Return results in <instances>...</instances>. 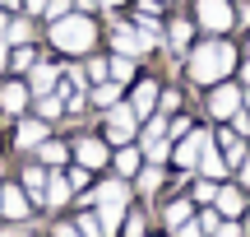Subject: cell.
<instances>
[{
	"mask_svg": "<svg viewBox=\"0 0 250 237\" xmlns=\"http://www.w3.org/2000/svg\"><path fill=\"white\" fill-rule=\"evenodd\" d=\"M0 5H9V0H0Z\"/></svg>",
	"mask_w": 250,
	"mask_h": 237,
	"instance_id": "obj_44",
	"label": "cell"
},
{
	"mask_svg": "<svg viewBox=\"0 0 250 237\" xmlns=\"http://www.w3.org/2000/svg\"><path fill=\"white\" fill-rule=\"evenodd\" d=\"M246 210V200H241V191H218V214H241Z\"/></svg>",
	"mask_w": 250,
	"mask_h": 237,
	"instance_id": "obj_15",
	"label": "cell"
},
{
	"mask_svg": "<svg viewBox=\"0 0 250 237\" xmlns=\"http://www.w3.org/2000/svg\"><path fill=\"white\" fill-rule=\"evenodd\" d=\"M139 42H144V51H148V47H158V24H153L148 14L139 19Z\"/></svg>",
	"mask_w": 250,
	"mask_h": 237,
	"instance_id": "obj_23",
	"label": "cell"
},
{
	"mask_svg": "<svg viewBox=\"0 0 250 237\" xmlns=\"http://www.w3.org/2000/svg\"><path fill=\"white\" fill-rule=\"evenodd\" d=\"M23 5H28V9H46V0H23Z\"/></svg>",
	"mask_w": 250,
	"mask_h": 237,
	"instance_id": "obj_39",
	"label": "cell"
},
{
	"mask_svg": "<svg viewBox=\"0 0 250 237\" xmlns=\"http://www.w3.org/2000/svg\"><path fill=\"white\" fill-rule=\"evenodd\" d=\"M5 28H9V19H5V14H0V37H5Z\"/></svg>",
	"mask_w": 250,
	"mask_h": 237,
	"instance_id": "obj_40",
	"label": "cell"
},
{
	"mask_svg": "<svg viewBox=\"0 0 250 237\" xmlns=\"http://www.w3.org/2000/svg\"><path fill=\"white\" fill-rule=\"evenodd\" d=\"M208 107H213V117H232V112L241 107V93H236V89H218Z\"/></svg>",
	"mask_w": 250,
	"mask_h": 237,
	"instance_id": "obj_10",
	"label": "cell"
},
{
	"mask_svg": "<svg viewBox=\"0 0 250 237\" xmlns=\"http://www.w3.org/2000/svg\"><path fill=\"white\" fill-rule=\"evenodd\" d=\"M93 37H98V28H93L83 14H61L51 24V42L61 47V51H88Z\"/></svg>",
	"mask_w": 250,
	"mask_h": 237,
	"instance_id": "obj_2",
	"label": "cell"
},
{
	"mask_svg": "<svg viewBox=\"0 0 250 237\" xmlns=\"http://www.w3.org/2000/svg\"><path fill=\"white\" fill-rule=\"evenodd\" d=\"M5 237H28V233H5Z\"/></svg>",
	"mask_w": 250,
	"mask_h": 237,
	"instance_id": "obj_42",
	"label": "cell"
},
{
	"mask_svg": "<svg viewBox=\"0 0 250 237\" xmlns=\"http://www.w3.org/2000/svg\"><path fill=\"white\" fill-rule=\"evenodd\" d=\"M195 200H199V205L218 200V186H213V182H199V186H195Z\"/></svg>",
	"mask_w": 250,
	"mask_h": 237,
	"instance_id": "obj_32",
	"label": "cell"
},
{
	"mask_svg": "<svg viewBox=\"0 0 250 237\" xmlns=\"http://www.w3.org/2000/svg\"><path fill=\"white\" fill-rule=\"evenodd\" d=\"M23 102H28V89H23V84H9V89L0 93V107H5V112H19Z\"/></svg>",
	"mask_w": 250,
	"mask_h": 237,
	"instance_id": "obj_14",
	"label": "cell"
},
{
	"mask_svg": "<svg viewBox=\"0 0 250 237\" xmlns=\"http://www.w3.org/2000/svg\"><path fill=\"white\" fill-rule=\"evenodd\" d=\"M79 233H83V237H107V233H102V223L93 219V214H83V219H79Z\"/></svg>",
	"mask_w": 250,
	"mask_h": 237,
	"instance_id": "obj_29",
	"label": "cell"
},
{
	"mask_svg": "<svg viewBox=\"0 0 250 237\" xmlns=\"http://www.w3.org/2000/svg\"><path fill=\"white\" fill-rule=\"evenodd\" d=\"M37 112H42V117H56V112H61V98H56V93H37Z\"/></svg>",
	"mask_w": 250,
	"mask_h": 237,
	"instance_id": "obj_26",
	"label": "cell"
},
{
	"mask_svg": "<svg viewBox=\"0 0 250 237\" xmlns=\"http://www.w3.org/2000/svg\"><path fill=\"white\" fill-rule=\"evenodd\" d=\"M5 37H9V42H19V47H23V42H28V24H14V19H9Z\"/></svg>",
	"mask_w": 250,
	"mask_h": 237,
	"instance_id": "obj_30",
	"label": "cell"
},
{
	"mask_svg": "<svg viewBox=\"0 0 250 237\" xmlns=\"http://www.w3.org/2000/svg\"><path fill=\"white\" fill-rule=\"evenodd\" d=\"M190 210H195V205H186V200H176V205H167V223H171V228H181V223L190 219Z\"/></svg>",
	"mask_w": 250,
	"mask_h": 237,
	"instance_id": "obj_24",
	"label": "cell"
},
{
	"mask_svg": "<svg viewBox=\"0 0 250 237\" xmlns=\"http://www.w3.org/2000/svg\"><path fill=\"white\" fill-rule=\"evenodd\" d=\"M14 65H19V70H33V65H37V51H33V47H19V51H14Z\"/></svg>",
	"mask_w": 250,
	"mask_h": 237,
	"instance_id": "obj_28",
	"label": "cell"
},
{
	"mask_svg": "<svg viewBox=\"0 0 250 237\" xmlns=\"http://www.w3.org/2000/svg\"><path fill=\"white\" fill-rule=\"evenodd\" d=\"M42 135H46V126H42V121H23V126H19V144H23V149L42 144Z\"/></svg>",
	"mask_w": 250,
	"mask_h": 237,
	"instance_id": "obj_13",
	"label": "cell"
},
{
	"mask_svg": "<svg viewBox=\"0 0 250 237\" xmlns=\"http://www.w3.org/2000/svg\"><path fill=\"white\" fill-rule=\"evenodd\" d=\"M23 191L46 195V172H42V167H28V172H23Z\"/></svg>",
	"mask_w": 250,
	"mask_h": 237,
	"instance_id": "obj_20",
	"label": "cell"
},
{
	"mask_svg": "<svg viewBox=\"0 0 250 237\" xmlns=\"http://www.w3.org/2000/svg\"><path fill=\"white\" fill-rule=\"evenodd\" d=\"M195 14H199V24H204L208 33H223V28H232V19H236L227 0H199Z\"/></svg>",
	"mask_w": 250,
	"mask_h": 237,
	"instance_id": "obj_3",
	"label": "cell"
},
{
	"mask_svg": "<svg viewBox=\"0 0 250 237\" xmlns=\"http://www.w3.org/2000/svg\"><path fill=\"white\" fill-rule=\"evenodd\" d=\"M121 214H125V205H102V214H98L102 233H116L121 228Z\"/></svg>",
	"mask_w": 250,
	"mask_h": 237,
	"instance_id": "obj_18",
	"label": "cell"
},
{
	"mask_svg": "<svg viewBox=\"0 0 250 237\" xmlns=\"http://www.w3.org/2000/svg\"><path fill=\"white\" fill-rule=\"evenodd\" d=\"M98 205H125V186H121V182H107V186L98 191Z\"/></svg>",
	"mask_w": 250,
	"mask_h": 237,
	"instance_id": "obj_21",
	"label": "cell"
},
{
	"mask_svg": "<svg viewBox=\"0 0 250 237\" xmlns=\"http://www.w3.org/2000/svg\"><path fill=\"white\" fill-rule=\"evenodd\" d=\"M204 144H208V135H204V130L186 135V144L176 149V163H181V167H195V163H199V154H204Z\"/></svg>",
	"mask_w": 250,
	"mask_h": 237,
	"instance_id": "obj_6",
	"label": "cell"
},
{
	"mask_svg": "<svg viewBox=\"0 0 250 237\" xmlns=\"http://www.w3.org/2000/svg\"><path fill=\"white\" fill-rule=\"evenodd\" d=\"M42 158H46V163H61V158H65V144H42Z\"/></svg>",
	"mask_w": 250,
	"mask_h": 237,
	"instance_id": "obj_33",
	"label": "cell"
},
{
	"mask_svg": "<svg viewBox=\"0 0 250 237\" xmlns=\"http://www.w3.org/2000/svg\"><path fill=\"white\" fill-rule=\"evenodd\" d=\"M102 5H121V0H102Z\"/></svg>",
	"mask_w": 250,
	"mask_h": 237,
	"instance_id": "obj_43",
	"label": "cell"
},
{
	"mask_svg": "<svg viewBox=\"0 0 250 237\" xmlns=\"http://www.w3.org/2000/svg\"><path fill=\"white\" fill-rule=\"evenodd\" d=\"M176 237H204V228H199V223H190V219H186V223H181V228H176Z\"/></svg>",
	"mask_w": 250,
	"mask_h": 237,
	"instance_id": "obj_34",
	"label": "cell"
},
{
	"mask_svg": "<svg viewBox=\"0 0 250 237\" xmlns=\"http://www.w3.org/2000/svg\"><path fill=\"white\" fill-rule=\"evenodd\" d=\"M111 37H116V47H121L125 56L144 51V42H139V33H134V28H116V33H111Z\"/></svg>",
	"mask_w": 250,
	"mask_h": 237,
	"instance_id": "obj_16",
	"label": "cell"
},
{
	"mask_svg": "<svg viewBox=\"0 0 250 237\" xmlns=\"http://www.w3.org/2000/svg\"><path fill=\"white\" fill-rule=\"evenodd\" d=\"M144 154L153 158V163H162L167 158V126H162V117L148 126V135H144Z\"/></svg>",
	"mask_w": 250,
	"mask_h": 237,
	"instance_id": "obj_5",
	"label": "cell"
},
{
	"mask_svg": "<svg viewBox=\"0 0 250 237\" xmlns=\"http://www.w3.org/2000/svg\"><path fill=\"white\" fill-rule=\"evenodd\" d=\"M130 135H134V112L111 102V112H107V140H116V144H130Z\"/></svg>",
	"mask_w": 250,
	"mask_h": 237,
	"instance_id": "obj_4",
	"label": "cell"
},
{
	"mask_svg": "<svg viewBox=\"0 0 250 237\" xmlns=\"http://www.w3.org/2000/svg\"><path fill=\"white\" fill-rule=\"evenodd\" d=\"M190 42V24L181 19V24H171V47H186Z\"/></svg>",
	"mask_w": 250,
	"mask_h": 237,
	"instance_id": "obj_31",
	"label": "cell"
},
{
	"mask_svg": "<svg viewBox=\"0 0 250 237\" xmlns=\"http://www.w3.org/2000/svg\"><path fill=\"white\" fill-rule=\"evenodd\" d=\"M218 140H223V149H227V163H241V158H246V144L236 140V130H223Z\"/></svg>",
	"mask_w": 250,
	"mask_h": 237,
	"instance_id": "obj_17",
	"label": "cell"
},
{
	"mask_svg": "<svg viewBox=\"0 0 250 237\" xmlns=\"http://www.w3.org/2000/svg\"><path fill=\"white\" fill-rule=\"evenodd\" d=\"M116 98H121V93H116V84H98V93H93V102H98V107H111Z\"/></svg>",
	"mask_w": 250,
	"mask_h": 237,
	"instance_id": "obj_25",
	"label": "cell"
},
{
	"mask_svg": "<svg viewBox=\"0 0 250 237\" xmlns=\"http://www.w3.org/2000/svg\"><path fill=\"white\" fill-rule=\"evenodd\" d=\"M0 214H9V219H28V195L23 191H14V186H9V191H0Z\"/></svg>",
	"mask_w": 250,
	"mask_h": 237,
	"instance_id": "obj_7",
	"label": "cell"
},
{
	"mask_svg": "<svg viewBox=\"0 0 250 237\" xmlns=\"http://www.w3.org/2000/svg\"><path fill=\"white\" fill-rule=\"evenodd\" d=\"M158 177H162V172H158V167H148V172H144V177H139V186H144V191H153V186H158Z\"/></svg>",
	"mask_w": 250,
	"mask_h": 237,
	"instance_id": "obj_36",
	"label": "cell"
},
{
	"mask_svg": "<svg viewBox=\"0 0 250 237\" xmlns=\"http://www.w3.org/2000/svg\"><path fill=\"white\" fill-rule=\"evenodd\" d=\"M134 74V61L130 56H116V61H111V79H130Z\"/></svg>",
	"mask_w": 250,
	"mask_h": 237,
	"instance_id": "obj_27",
	"label": "cell"
},
{
	"mask_svg": "<svg viewBox=\"0 0 250 237\" xmlns=\"http://www.w3.org/2000/svg\"><path fill=\"white\" fill-rule=\"evenodd\" d=\"M199 167H204V177H223V172H227V158H223V154H213V149L204 144V154H199Z\"/></svg>",
	"mask_w": 250,
	"mask_h": 237,
	"instance_id": "obj_12",
	"label": "cell"
},
{
	"mask_svg": "<svg viewBox=\"0 0 250 237\" xmlns=\"http://www.w3.org/2000/svg\"><path fill=\"white\" fill-rule=\"evenodd\" d=\"M116 172H139V149H130V144L121 149L116 154Z\"/></svg>",
	"mask_w": 250,
	"mask_h": 237,
	"instance_id": "obj_22",
	"label": "cell"
},
{
	"mask_svg": "<svg viewBox=\"0 0 250 237\" xmlns=\"http://www.w3.org/2000/svg\"><path fill=\"white\" fill-rule=\"evenodd\" d=\"M213 237H241V228L236 223H223V228H213Z\"/></svg>",
	"mask_w": 250,
	"mask_h": 237,
	"instance_id": "obj_37",
	"label": "cell"
},
{
	"mask_svg": "<svg viewBox=\"0 0 250 237\" xmlns=\"http://www.w3.org/2000/svg\"><path fill=\"white\" fill-rule=\"evenodd\" d=\"M56 237H83L79 228H70V223H61V228H56Z\"/></svg>",
	"mask_w": 250,
	"mask_h": 237,
	"instance_id": "obj_38",
	"label": "cell"
},
{
	"mask_svg": "<svg viewBox=\"0 0 250 237\" xmlns=\"http://www.w3.org/2000/svg\"><path fill=\"white\" fill-rule=\"evenodd\" d=\"M70 191H74V186H70V177H51L42 200H46V205H65V200H70Z\"/></svg>",
	"mask_w": 250,
	"mask_h": 237,
	"instance_id": "obj_11",
	"label": "cell"
},
{
	"mask_svg": "<svg viewBox=\"0 0 250 237\" xmlns=\"http://www.w3.org/2000/svg\"><path fill=\"white\" fill-rule=\"evenodd\" d=\"M153 102H158V84H139V89H134L130 112H134V117H148V112H153Z\"/></svg>",
	"mask_w": 250,
	"mask_h": 237,
	"instance_id": "obj_9",
	"label": "cell"
},
{
	"mask_svg": "<svg viewBox=\"0 0 250 237\" xmlns=\"http://www.w3.org/2000/svg\"><path fill=\"white\" fill-rule=\"evenodd\" d=\"M79 163L83 167H102L107 163V144L102 140H79Z\"/></svg>",
	"mask_w": 250,
	"mask_h": 237,
	"instance_id": "obj_8",
	"label": "cell"
},
{
	"mask_svg": "<svg viewBox=\"0 0 250 237\" xmlns=\"http://www.w3.org/2000/svg\"><path fill=\"white\" fill-rule=\"evenodd\" d=\"M65 9H70V0H46V14H51V19H61Z\"/></svg>",
	"mask_w": 250,
	"mask_h": 237,
	"instance_id": "obj_35",
	"label": "cell"
},
{
	"mask_svg": "<svg viewBox=\"0 0 250 237\" xmlns=\"http://www.w3.org/2000/svg\"><path fill=\"white\" fill-rule=\"evenodd\" d=\"M232 65H236V51L227 42H204L195 56H190V79L195 84H213V79H223Z\"/></svg>",
	"mask_w": 250,
	"mask_h": 237,
	"instance_id": "obj_1",
	"label": "cell"
},
{
	"mask_svg": "<svg viewBox=\"0 0 250 237\" xmlns=\"http://www.w3.org/2000/svg\"><path fill=\"white\" fill-rule=\"evenodd\" d=\"M51 84H56L51 65H33V93H51Z\"/></svg>",
	"mask_w": 250,
	"mask_h": 237,
	"instance_id": "obj_19",
	"label": "cell"
},
{
	"mask_svg": "<svg viewBox=\"0 0 250 237\" xmlns=\"http://www.w3.org/2000/svg\"><path fill=\"white\" fill-rule=\"evenodd\" d=\"M5 61H9V56H5V47H0V70H5Z\"/></svg>",
	"mask_w": 250,
	"mask_h": 237,
	"instance_id": "obj_41",
	"label": "cell"
}]
</instances>
